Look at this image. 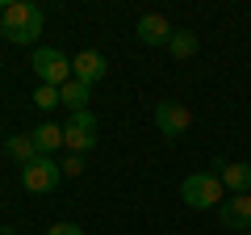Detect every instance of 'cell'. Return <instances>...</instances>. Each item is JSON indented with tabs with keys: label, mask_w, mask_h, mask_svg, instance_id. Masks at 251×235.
I'll list each match as a JSON object with an SVG mask.
<instances>
[{
	"label": "cell",
	"mask_w": 251,
	"mask_h": 235,
	"mask_svg": "<svg viewBox=\"0 0 251 235\" xmlns=\"http://www.w3.org/2000/svg\"><path fill=\"white\" fill-rule=\"evenodd\" d=\"M42 21H46V13L38 9L34 0H13V4H4V38H9V42H17V46L38 42Z\"/></svg>",
	"instance_id": "6da1fadb"
},
{
	"label": "cell",
	"mask_w": 251,
	"mask_h": 235,
	"mask_svg": "<svg viewBox=\"0 0 251 235\" xmlns=\"http://www.w3.org/2000/svg\"><path fill=\"white\" fill-rule=\"evenodd\" d=\"M180 202L193 206V210H218L226 202L218 172H193V176H184V185H180Z\"/></svg>",
	"instance_id": "7a4b0ae2"
},
{
	"label": "cell",
	"mask_w": 251,
	"mask_h": 235,
	"mask_svg": "<svg viewBox=\"0 0 251 235\" xmlns=\"http://www.w3.org/2000/svg\"><path fill=\"white\" fill-rule=\"evenodd\" d=\"M34 72H38V84H50V88H63L72 80V59L54 46H38L34 51Z\"/></svg>",
	"instance_id": "3957f363"
},
{
	"label": "cell",
	"mask_w": 251,
	"mask_h": 235,
	"mask_svg": "<svg viewBox=\"0 0 251 235\" xmlns=\"http://www.w3.org/2000/svg\"><path fill=\"white\" fill-rule=\"evenodd\" d=\"M59 181H63V164H54L50 155H34V160L21 168V185H25L29 193H50Z\"/></svg>",
	"instance_id": "277c9868"
},
{
	"label": "cell",
	"mask_w": 251,
	"mask_h": 235,
	"mask_svg": "<svg viewBox=\"0 0 251 235\" xmlns=\"http://www.w3.org/2000/svg\"><path fill=\"white\" fill-rule=\"evenodd\" d=\"M63 147L72 155H84L97 147V118H92V109H84V114H72V122L63 126Z\"/></svg>",
	"instance_id": "5b68a950"
},
{
	"label": "cell",
	"mask_w": 251,
	"mask_h": 235,
	"mask_svg": "<svg viewBox=\"0 0 251 235\" xmlns=\"http://www.w3.org/2000/svg\"><path fill=\"white\" fill-rule=\"evenodd\" d=\"M155 126H159V135L180 139L188 126H193V114H188L184 101H159V105H155Z\"/></svg>",
	"instance_id": "8992f818"
},
{
	"label": "cell",
	"mask_w": 251,
	"mask_h": 235,
	"mask_svg": "<svg viewBox=\"0 0 251 235\" xmlns=\"http://www.w3.org/2000/svg\"><path fill=\"white\" fill-rule=\"evenodd\" d=\"M218 218L230 231H251V193H230V198L218 206Z\"/></svg>",
	"instance_id": "52a82bcc"
},
{
	"label": "cell",
	"mask_w": 251,
	"mask_h": 235,
	"mask_svg": "<svg viewBox=\"0 0 251 235\" xmlns=\"http://www.w3.org/2000/svg\"><path fill=\"white\" fill-rule=\"evenodd\" d=\"M72 76L92 88L97 80H105V76H109V59H105L100 51H80V55L72 59Z\"/></svg>",
	"instance_id": "ba28073f"
},
{
	"label": "cell",
	"mask_w": 251,
	"mask_h": 235,
	"mask_svg": "<svg viewBox=\"0 0 251 235\" xmlns=\"http://www.w3.org/2000/svg\"><path fill=\"white\" fill-rule=\"evenodd\" d=\"M134 29H138V38H143L147 46H168L172 34H176V29H172V21L163 17V13H143Z\"/></svg>",
	"instance_id": "9c48e42d"
},
{
	"label": "cell",
	"mask_w": 251,
	"mask_h": 235,
	"mask_svg": "<svg viewBox=\"0 0 251 235\" xmlns=\"http://www.w3.org/2000/svg\"><path fill=\"white\" fill-rule=\"evenodd\" d=\"M214 168H218L222 189H230V193H251V164H226V160H218Z\"/></svg>",
	"instance_id": "30bf717a"
},
{
	"label": "cell",
	"mask_w": 251,
	"mask_h": 235,
	"mask_svg": "<svg viewBox=\"0 0 251 235\" xmlns=\"http://www.w3.org/2000/svg\"><path fill=\"white\" fill-rule=\"evenodd\" d=\"M29 139H34L38 155H50V151H59V147H63V126H54V122H42L38 130H29Z\"/></svg>",
	"instance_id": "8fae6325"
},
{
	"label": "cell",
	"mask_w": 251,
	"mask_h": 235,
	"mask_svg": "<svg viewBox=\"0 0 251 235\" xmlns=\"http://www.w3.org/2000/svg\"><path fill=\"white\" fill-rule=\"evenodd\" d=\"M59 101L72 109V114H84V109H88V84H80V80L72 76V80L59 88Z\"/></svg>",
	"instance_id": "7c38bea8"
},
{
	"label": "cell",
	"mask_w": 251,
	"mask_h": 235,
	"mask_svg": "<svg viewBox=\"0 0 251 235\" xmlns=\"http://www.w3.org/2000/svg\"><path fill=\"white\" fill-rule=\"evenodd\" d=\"M4 151H9V160H17L21 168H25V164H29V160L38 155V147H34V139H29V135H9Z\"/></svg>",
	"instance_id": "4fadbf2b"
},
{
	"label": "cell",
	"mask_w": 251,
	"mask_h": 235,
	"mask_svg": "<svg viewBox=\"0 0 251 235\" xmlns=\"http://www.w3.org/2000/svg\"><path fill=\"white\" fill-rule=\"evenodd\" d=\"M168 51L176 55V59H193V55H197V34H193V29H176L172 42H168Z\"/></svg>",
	"instance_id": "5bb4252c"
},
{
	"label": "cell",
	"mask_w": 251,
	"mask_h": 235,
	"mask_svg": "<svg viewBox=\"0 0 251 235\" xmlns=\"http://www.w3.org/2000/svg\"><path fill=\"white\" fill-rule=\"evenodd\" d=\"M34 105H38V109H54V105H63V101H59V88H50V84H38V88H34Z\"/></svg>",
	"instance_id": "9a60e30c"
},
{
	"label": "cell",
	"mask_w": 251,
	"mask_h": 235,
	"mask_svg": "<svg viewBox=\"0 0 251 235\" xmlns=\"http://www.w3.org/2000/svg\"><path fill=\"white\" fill-rule=\"evenodd\" d=\"M84 172V155H67L63 160V176H80Z\"/></svg>",
	"instance_id": "2e32d148"
},
{
	"label": "cell",
	"mask_w": 251,
	"mask_h": 235,
	"mask_svg": "<svg viewBox=\"0 0 251 235\" xmlns=\"http://www.w3.org/2000/svg\"><path fill=\"white\" fill-rule=\"evenodd\" d=\"M46 235H84V231H80L75 223H54V227H50Z\"/></svg>",
	"instance_id": "e0dca14e"
},
{
	"label": "cell",
	"mask_w": 251,
	"mask_h": 235,
	"mask_svg": "<svg viewBox=\"0 0 251 235\" xmlns=\"http://www.w3.org/2000/svg\"><path fill=\"white\" fill-rule=\"evenodd\" d=\"M0 38H4V4H0Z\"/></svg>",
	"instance_id": "ac0fdd59"
},
{
	"label": "cell",
	"mask_w": 251,
	"mask_h": 235,
	"mask_svg": "<svg viewBox=\"0 0 251 235\" xmlns=\"http://www.w3.org/2000/svg\"><path fill=\"white\" fill-rule=\"evenodd\" d=\"M0 235H17V231H13V227H0Z\"/></svg>",
	"instance_id": "d6986e66"
},
{
	"label": "cell",
	"mask_w": 251,
	"mask_h": 235,
	"mask_svg": "<svg viewBox=\"0 0 251 235\" xmlns=\"http://www.w3.org/2000/svg\"><path fill=\"white\" fill-rule=\"evenodd\" d=\"M243 235H251V231H243Z\"/></svg>",
	"instance_id": "ffe728a7"
}]
</instances>
